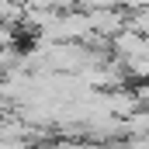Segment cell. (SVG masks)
I'll use <instances>...</instances> for the list:
<instances>
[{
  "instance_id": "1",
  "label": "cell",
  "mask_w": 149,
  "mask_h": 149,
  "mask_svg": "<svg viewBox=\"0 0 149 149\" xmlns=\"http://www.w3.org/2000/svg\"><path fill=\"white\" fill-rule=\"evenodd\" d=\"M125 28L135 31V35H146L149 38V7H139L132 17H125Z\"/></svg>"
},
{
  "instance_id": "3",
  "label": "cell",
  "mask_w": 149,
  "mask_h": 149,
  "mask_svg": "<svg viewBox=\"0 0 149 149\" xmlns=\"http://www.w3.org/2000/svg\"><path fill=\"white\" fill-rule=\"evenodd\" d=\"M7 3H17V7H28V0H7Z\"/></svg>"
},
{
  "instance_id": "2",
  "label": "cell",
  "mask_w": 149,
  "mask_h": 149,
  "mask_svg": "<svg viewBox=\"0 0 149 149\" xmlns=\"http://www.w3.org/2000/svg\"><path fill=\"white\" fill-rule=\"evenodd\" d=\"M14 38H17V31H14L10 24H3V21H0V49H10V45H14Z\"/></svg>"
}]
</instances>
